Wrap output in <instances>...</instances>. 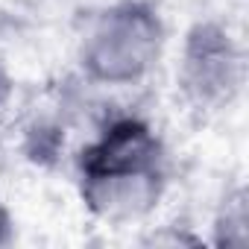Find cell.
<instances>
[{
  "label": "cell",
  "mask_w": 249,
  "mask_h": 249,
  "mask_svg": "<svg viewBox=\"0 0 249 249\" xmlns=\"http://www.w3.org/2000/svg\"><path fill=\"white\" fill-rule=\"evenodd\" d=\"M246 226H249V214H246V188L237 185L234 191H229L214 214V246H243L246 243Z\"/></svg>",
  "instance_id": "277c9868"
},
{
  "label": "cell",
  "mask_w": 249,
  "mask_h": 249,
  "mask_svg": "<svg viewBox=\"0 0 249 249\" xmlns=\"http://www.w3.org/2000/svg\"><path fill=\"white\" fill-rule=\"evenodd\" d=\"M12 240H15V217L9 205L0 199V246H9Z\"/></svg>",
  "instance_id": "8992f818"
},
{
  "label": "cell",
  "mask_w": 249,
  "mask_h": 249,
  "mask_svg": "<svg viewBox=\"0 0 249 249\" xmlns=\"http://www.w3.org/2000/svg\"><path fill=\"white\" fill-rule=\"evenodd\" d=\"M164 44L167 24L156 0H114L91 18L76 65L91 85L126 88L156 71Z\"/></svg>",
  "instance_id": "7a4b0ae2"
},
{
  "label": "cell",
  "mask_w": 249,
  "mask_h": 249,
  "mask_svg": "<svg viewBox=\"0 0 249 249\" xmlns=\"http://www.w3.org/2000/svg\"><path fill=\"white\" fill-rule=\"evenodd\" d=\"M12 97H15V85H12V76L6 73V68L0 65V126L6 123L9 117V108H12Z\"/></svg>",
  "instance_id": "5b68a950"
},
{
  "label": "cell",
  "mask_w": 249,
  "mask_h": 249,
  "mask_svg": "<svg viewBox=\"0 0 249 249\" xmlns=\"http://www.w3.org/2000/svg\"><path fill=\"white\" fill-rule=\"evenodd\" d=\"M243 85L246 53L240 38L214 18L191 24L176 68V91L182 103L205 117L220 114L240 100Z\"/></svg>",
  "instance_id": "3957f363"
},
{
  "label": "cell",
  "mask_w": 249,
  "mask_h": 249,
  "mask_svg": "<svg viewBox=\"0 0 249 249\" xmlns=\"http://www.w3.org/2000/svg\"><path fill=\"white\" fill-rule=\"evenodd\" d=\"M170 164L161 135L144 117L120 114L79 150L76 188L85 211L108 226L150 217L167 194Z\"/></svg>",
  "instance_id": "6da1fadb"
}]
</instances>
